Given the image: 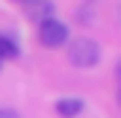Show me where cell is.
<instances>
[{"instance_id":"obj_9","label":"cell","mask_w":121,"mask_h":118,"mask_svg":"<svg viewBox=\"0 0 121 118\" xmlns=\"http://www.w3.org/2000/svg\"><path fill=\"white\" fill-rule=\"evenodd\" d=\"M0 68H3V62H0Z\"/></svg>"},{"instance_id":"obj_5","label":"cell","mask_w":121,"mask_h":118,"mask_svg":"<svg viewBox=\"0 0 121 118\" xmlns=\"http://www.w3.org/2000/svg\"><path fill=\"white\" fill-rule=\"evenodd\" d=\"M18 53H21V50H18V41L0 33V62H6V59H15Z\"/></svg>"},{"instance_id":"obj_1","label":"cell","mask_w":121,"mask_h":118,"mask_svg":"<svg viewBox=\"0 0 121 118\" xmlns=\"http://www.w3.org/2000/svg\"><path fill=\"white\" fill-rule=\"evenodd\" d=\"M68 62L74 68H95L100 62V47L95 38H74L68 44Z\"/></svg>"},{"instance_id":"obj_8","label":"cell","mask_w":121,"mask_h":118,"mask_svg":"<svg viewBox=\"0 0 121 118\" xmlns=\"http://www.w3.org/2000/svg\"><path fill=\"white\" fill-rule=\"evenodd\" d=\"M15 3H27V0H15Z\"/></svg>"},{"instance_id":"obj_2","label":"cell","mask_w":121,"mask_h":118,"mask_svg":"<svg viewBox=\"0 0 121 118\" xmlns=\"http://www.w3.org/2000/svg\"><path fill=\"white\" fill-rule=\"evenodd\" d=\"M39 44L50 47V50H56V47L68 44V24L56 21V18H50V21L39 24Z\"/></svg>"},{"instance_id":"obj_4","label":"cell","mask_w":121,"mask_h":118,"mask_svg":"<svg viewBox=\"0 0 121 118\" xmlns=\"http://www.w3.org/2000/svg\"><path fill=\"white\" fill-rule=\"evenodd\" d=\"M53 109H56V115H59V118H77L83 109H86V103H83L80 97H59Z\"/></svg>"},{"instance_id":"obj_7","label":"cell","mask_w":121,"mask_h":118,"mask_svg":"<svg viewBox=\"0 0 121 118\" xmlns=\"http://www.w3.org/2000/svg\"><path fill=\"white\" fill-rule=\"evenodd\" d=\"M118 103H121V88H118Z\"/></svg>"},{"instance_id":"obj_3","label":"cell","mask_w":121,"mask_h":118,"mask_svg":"<svg viewBox=\"0 0 121 118\" xmlns=\"http://www.w3.org/2000/svg\"><path fill=\"white\" fill-rule=\"evenodd\" d=\"M53 12H56V6H53L50 0H27V3H24V15H27L30 21H35V24L50 21Z\"/></svg>"},{"instance_id":"obj_6","label":"cell","mask_w":121,"mask_h":118,"mask_svg":"<svg viewBox=\"0 0 121 118\" xmlns=\"http://www.w3.org/2000/svg\"><path fill=\"white\" fill-rule=\"evenodd\" d=\"M0 118H21L15 109H0Z\"/></svg>"}]
</instances>
